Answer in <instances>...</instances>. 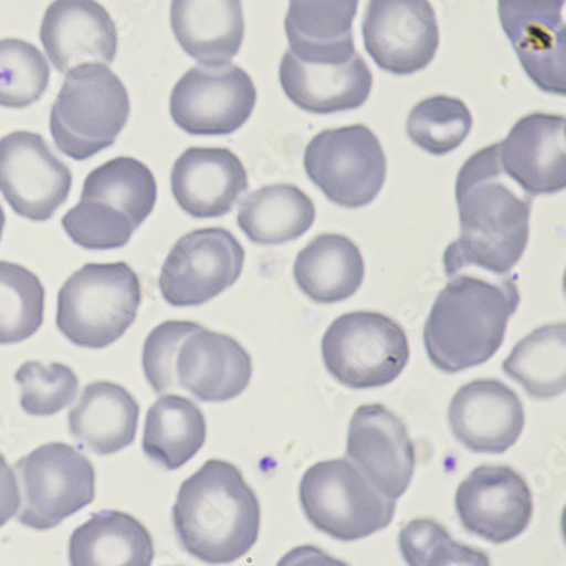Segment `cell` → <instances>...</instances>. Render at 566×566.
Instances as JSON below:
<instances>
[{
  "label": "cell",
  "mask_w": 566,
  "mask_h": 566,
  "mask_svg": "<svg viewBox=\"0 0 566 566\" xmlns=\"http://www.w3.org/2000/svg\"><path fill=\"white\" fill-rule=\"evenodd\" d=\"M461 235L446 249V276L479 269L505 276L530 242L531 196L505 176L499 144L468 158L457 177Z\"/></svg>",
  "instance_id": "6da1fadb"
},
{
  "label": "cell",
  "mask_w": 566,
  "mask_h": 566,
  "mask_svg": "<svg viewBox=\"0 0 566 566\" xmlns=\"http://www.w3.org/2000/svg\"><path fill=\"white\" fill-rule=\"evenodd\" d=\"M518 303L511 274L492 277L467 271L449 277L423 327L430 363L449 375L485 365L504 344Z\"/></svg>",
  "instance_id": "7a4b0ae2"
},
{
  "label": "cell",
  "mask_w": 566,
  "mask_h": 566,
  "mask_svg": "<svg viewBox=\"0 0 566 566\" xmlns=\"http://www.w3.org/2000/svg\"><path fill=\"white\" fill-rule=\"evenodd\" d=\"M172 521L192 558L224 565L254 548L261 504L235 464L210 460L180 485Z\"/></svg>",
  "instance_id": "3957f363"
},
{
  "label": "cell",
  "mask_w": 566,
  "mask_h": 566,
  "mask_svg": "<svg viewBox=\"0 0 566 566\" xmlns=\"http://www.w3.org/2000/svg\"><path fill=\"white\" fill-rule=\"evenodd\" d=\"M140 303V280L128 264H85L60 290L56 327L75 346L104 349L137 321Z\"/></svg>",
  "instance_id": "277c9868"
},
{
  "label": "cell",
  "mask_w": 566,
  "mask_h": 566,
  "mask_svg": "<svg viewBox=\"0 0 566 566\" xmlns=\"http://www.w3.org/2000/svg\"><path fill=\"white\" fill-rule=\"evenodd\" d=\"M129 116L125 84L101 63L66 72L50 115L56 147L74 160H87L115 144Z\"/></svg>",
  "instance_id": "5b68a950"
},
{
  "label": "cell",
  "mask_w": 566,
  "mask_h": 566,
  "mask_svg": "<svg viewBox=\"0 0 566 566\" xmlns=\"http://www.w3.org/2000/svg\"><path fill=\"white\" fill-rule=\"evenodd\" d=\"M300 502L315 530L344 543L390 526L397 507L349 460L310 467L300 482Z\"/></svg>",
  "instance_id": "8992f818"
},
{
  "label": "cell",
  "mask_w": 566,
  "mask_h": 566,
  "mask_svg": "<svg viewBox=\"0 0 566 566\" xmlns=\"http://www.w3.org/2000/svg\"><path fill=\"white\" fill-rule=\"evenodd\" d=\"M322 356L327 371L344 387H387L409 363V338L397 321L382 313H346L325 332Z\"/></svg>",
  "instance_id": "52a82bcc"
},
{
  "label": "cell",
  "mask_w": 566,
  "mask_h": 566,
  "mask_svg": "<svg viewBox=\"0 0 566 566\" xmlns=\"http://www.w3.org/2000/svg\"><path fill=\"white\" fill-rule=\"evenodd\" d=\"M19 523L36 531L60 526L66 517L93 504V463L65 442H50L19 460Z\"/></svg>",
  "instance_id": "ba28073f"
},
{
  "label": "cell",
  "mask_w": 566,
  "mask_h": 566,
  "mask_svg": "<svg viewBox=\"0 0 566 566\" xmlns=\"http://www.w3.org/2000/svg\"><path fill=\"white\" fill-rule=\"evenodd\" d=\"M306 176L328 201L343 208L368 207L387 177V157L365 125L318 133L303 157Z\"/></svg>",
  "instance_id": "9c48e42d"
},
{
  "label": "cell",
  "mask_w": 566,
  "mask_h": 566,
  "mask_svg": "<svg viewBox=\"0 0 566 566\" xmlns=\"http://www.w3.org/2000/svg\"><path fill=\"white\" fill-rule=\"evenodd\" d=\"M258 103L251 75L232 63L198 65L170 96V116L192 137H227L242 128Z\"/></svg>",
  "instance_id": "30bf717a"
},
{
  "label": "cell",
  "mask_w": 566,
  "mask_h": 566,
  "mask_svg": "<svg viewBox=\"0 0 566 566\" xmlns=\"http://www.w3.org/2000/svg\"><path fill=\"white\" fill-rule=\"evenodd\" d=\"M243 262L245 251L229 230H195L180 237L172 247L158 286L169 305H205L237 283Z\"/></svg>",
  "instance_id": "8fae6325"
},
{
  "label": "cell",
  "mask_w": 566,
  "mask_h": 566,
  "mask_svg": "<svg viewBox=\"0 0 566 566\" xmlns=\"http://www.w3.org/2000/svg\"><path fill=\"white\" fill-rule=\"evenodd\" d=\"M72 172L41 135L9 133L0 140V191L19 217L46 221L66 201Z\"/></svg>",
  "instance_id": "7c38bea8"
},
{
  "label": "cell",
  "mask_w": 566,
  "mask_h": 566,
  "mask_svg": "<svg viewBox=\"0 0 566 566\" xmlns=\"http://www.w3.org/2000/svg\"><path fill=\"white\" fill-rule=\"evenodd\" d=\"M461 526L492 545L521 536L534 514L533 492L523 474L504 464H482L460 483L454 496Z\"/></svg>",
  "instance_id": "4fadbf2b"
},
{
  "label": "cell",
  "mask_w": 566,
  "mask_h": 566,
  "mask_svg": "<svg viewBox=\"0 0 566 566\" xmlns=\"http://www.w3.org/2000/svg\"><path fill=\"white\" fill-rule=\"evenodd\" d=\"M363 36L381 71L416 74L438 53V18L429 0H369Z\"/></svg>",
  "instance_id": "5bb4252c"
},
{
  "label": "cell",
  "mask_w": 566,
  "mask_h": 566,
  "mask_svg": "<svg viewBox=\"0 0 566 566\" xmlns=\"http://www.w3.org/2000/svg\"><path fill=\"white\" fill-rule=\"evenodd\" d=\"M347 460L381 495L397 501L412 482L416 448L409 429L385 405H360L347 434Z\"/></svg>",
  "instance_id": "9a60e30c"
},
{
  "label": "cell",
  "mask_w": 566,
  "mask_h": 566,
  "mask_svg": "<svg viewBox=\"0 0 566 566\" xmlns=\"http://www.w3.org/2000/svg\"><path fill=\"white\" fill-rule=\"evenodd\" d=\"M565 0H499L505 36L534 84L545 93L566 94Z\"/></svg>",
  "instance_id": "2e32d148"
},
{
  "label": "cell",
  "mask_w": 566,
  "mask_h": 566,
  "mask_svg": "<svg viewBox=\"0 0 566 566\" xmlns=\"http://www.w3.org/2000/svg\"><path fill=\"white\" fill-rule=\"evenodd\" d=\"M452 434L471 452L502 454L523 434V401L499 379H474L449 405Z\"/></svg>",
  "instance_id": "e0dca14e"
},
{
  "label": "cell",
  "mask_w": 566,
  "mask_h": 566,
  "mask_svg": "<svg viewBox=\"0 0 566 566\" xmlns=\"http://www.w3.org/2000/svg\"><path fill=\"white\" fill-rule=\"evenodd\" d=\"M505 176L526 195H556L566 188L565 116L534 115L518 119L499 144Z\"/></svg>",
  "instance_id": "ac0fdd59"
},
{
  "label": "cell",
  "mask_w": 566,
  "mask_h": 566,
  "mask_svg": "<svg viewBox=\"0 0 566 566\" xmlns=\"http://www.w3.org/2000/svg\"><path fill=\"white\" fill-rule=\"evenodd\" d=\"M251 354L235 338L198 328L186 335L177 350L176 388L208 403H221L242 395L252 379Z\"/></svg>",
  "instance_id": "d6986e66"
},
{
  "label": "cell",
  "mask_w": 566,
  "mask_h": 566,
  "mask_svg": "<svg viewBox=\"0 0 566 566\" xmlns=\"http://www.w3.org/2000/svg\"><path fill=\"white\" fill-rule=\"evenodd\" d=\"M40 38L60 74L84 63L107 65L118 52L115 21L96 0H55L44 12Z\"/></svg>",
  "instance_id": "ffe728a7"
},
{
  "label": "cell",
  "mask_w": 566,
  "mask_h": 566,
  "mask_svg": "<svg viewBox=\"0 0 566 566\" xmlns=\"http://www.w3.org/2000/svg\"><path fill=\"white\" fill-rule=\"evenodd\" d=\"M280 82L287 99L313 115L357 109L373 88L371 71L359 53L343 62H306L287 50Z\"/></svg>",
  "instance_id": "44dd1931"
},
{
  "label": "cell",
  "mask_w": 566,
  "mask_h": 566,
  "mask_svg": "<svg viewBox=\"0 0 566 566\" xmlns=\"http://www.w3.org/2000/svg\"><path fill=\"white\" fill-rule=\"evenodd\" d=\"M170 188L182 211L192 218H220L249 188L242 160L229 148H188L177 158Z\"/></svg>",
  "instance_id": "7402d4cb"
},
{
  "label": "cell",
  "mask_w": 566,
  "mask_h": 566,
  "mask_svg": "<svg viewBox=\"0 0 566 566\" xmlns=\"http://www.w3.org/2000/svg\"><path fill=\"white\" fill-rule=\"evenodd\" d=\"M170 27L191 59L205 65L229 63L245 36L242 0H172Z\"/></svg>",
  "instance_id": "603a6c76"
},
{
  "label": "cell",
  "mask_w": 566,
  "mask_h": 566,
  "mask_svg": "<svg viewBox=\"0 0 566 566\" xmlns=\"http://www.w3.org/2000/svg\"><path fill=\"white\" fill-rule=\"evenodd\" d=\"M140 407L116 382H91L69 413V429L82 448L101 457L128 448L137 436Z\"/></svg>",
  "instance_id": "cb8c5ba5"
},
{
  "label": "cell",
  "mask_w": 566,
  "mask_h": 566,
  "mask_svg": "<svg viewBox=\"0 0 566 566\" xmlns=\"http://www.w3.org/2000/svg\"><path fill=\"white\" fill-rule=\"evenodd\" d=\"M359 0H290L284 28L290 52L306 62H343L356 52Z\"/></svg>",
  "instance_id": "d4e9b609"
},
{
  "label": "cell",
  "mask_w": 566,
  "mask_h": 566,
  "mask_svg": "<svg viewBox=\"0 0 566 566\" xmlns=\"http://www.w3.org/2000/svg\"><path fill=\"white\" fill-rule=\"evenodd\" d=\"M365 259L359 247L338 233L316 237L294 261V280L312 302H346L365 281Z\"/></svg>",
  "instance_id": "484cf974"
},
{
  "label": "cell",
  "mask_w": 566,
  "mask_h": 566,
  "mask_svg": "<svg viewBox=\"0 0 566 566\" xmlns=\"http://www.w3.org/2000/svg\"><path fill=\"white\" fill-rule=\"evenodd\" d=\"M154 539L147 527L119 511L91 515L71 536L69 562L74 566H150Z\"/></svg>",
  "instance_id": "4316f807"
},
{
  "label": "cell",
  "mask_w": 566,
  "mask_h": 566,
  "mask_svg": "<svg viewBox=\"0 0 566 566\" xmlns=\"http://www.w3.org/2000/svg\"><path fill=\"white\" fill-rule=\"evenodd\" d=\"M312 199L291 185L265 186L240 205V230L258 245H281L305 235L315 223Z\"/></svg>",
  "instance_id": "83f0119b"
},
{
  "label": "cell",
  "mask_w": 566,
  "mask_h": 566,
  "mask_svg": "<svg viewBox=\"0 0 566 566\" xmlns=\"http://www.w3.org/2000/svg\"><path fill=\"white\" fill-rule=\"evenodd\" d=\"M207 432L198 405L179 395H164L148 410L144 451L166 470H179L201 451Z\"/></svg>",
  "instance_id": "f1b7e54d"
},
{
  "label": "cell",
  "mask_w": 566,
  "mask_h": 566,
  "mask_svg": "<svg viewBox=\"0 0 566 566\" xmlns=\"http://www.w3.org/2000/svg\"><path fill=\"white\" fill-rule=\"evenodd\" d=\"M502 369L530 397H559L566 388L565 322L531 332L512 349Z\"/></svg>",
  "instance_id": "f546056e"
},
{
  "label": "cell",
  "mask_w": 566,
  "mask_h": 566,
  "mask_svg": "<svg viewBox=\"0 0 566 566\" xmlns=\"http://www.w3.org/2000/svg\"><path fill=\"white\" fill-rule=\"evenodd\" d=\"M81 201H93L125 214L140 227L157 202V180L137 158L118 157L88 174Z\"/></svg>",
  "instance_id": "4dcf8cb0"
},
{
  "label": "cell",
  "mask_w": 566,
  "mask_h": 566,
  "mask_svg": "<svg viewBox=\"0 0 566 566\" xmlns=\"http://www.w3.org/2000/svg\"><path fill=\"white\" fill-rule=\"evenodd\" d=\"M44 316V287L30 269L0 261V344L33 337Z\"/></svg>",
  "instance_id": "1f68e13d"
},
{
  "label": "cell",
  "mask_w": 566,
  "mask_h": 566,
  "mask_svg": "<svg viewBox=\"0 0 566 566\" xmlns=\"http://www.w3.org/2000/svg\"><path fill=\"white\" fill-rule=\"evenodd\" d=\"M473 118L463 101L432 96L413 107L407 119L410 140L430 155L457 150L470 135Z\"/></svg>",
  "instance_id": "d6a6232c"
},
{
  "label": "cell",
  "mask_w": 566,
  "mask_h": 566,
  "mask_svg": "<svg viewBox=\"0 0 566 566\" xmlns=\"http://www.w3.org/2000/svg\"><path fill=\"white\" fill-rule=\"evenodd\" d=\"M49 84V62L34 44L0 40V106L24 109L43 97Z\"/></svg>",
  "instance_id": "836d02e7"
},
{
  "label": "cell",
  "mask_w": 566,
  "mask_h": 566,
  "mask_svg": "<svg viewBox=\"0 0 566 566\" xmlns=\"http://www.w3.org/2000/svg\"><path fill=\"white\" fill-rule=\"evenodd\" d=\"M398 543L405 563L410 566H486L490 563L485 552L452 539L434 518H413L405 524Z\"/></svg>",
  "instance_id": "e575fe53"
},
{
  "label": "cell",
  "mask_w": 566,
  "mask_h": 566,
  "mask_svg": "<svg viewBox=\"0 0 566 566\" xmlns=\"http://www.w3.org/2000/svg\"><path fill=\"white\" fill-rule=\"evenodd\" d=\"M15 381L21 387L22 410L30 416H55L77 397V376L60 363L44 366L38 360H28L15 373Z\"/></svg>",
  "instance_id": "d590c367"
},
{
  "label": "cell",
  "mask_w": 566,
  "mask_h": 566,
  "mask_svg": "<svg viewBox=\"0 0 566 566\" xmlns=\"http://www.w3.org/2000/svg\"><path fill=\"white\" fill-rule=\"evenodd\" d=\"M62 227L72 242L88 251L122 249L137 230L125 214L93 201H81L66 211Z\"/></svg>",
  "instance_id": "8d00e7d4"
},
{
  "label": "cell",
  "mask_w": 566,
  "mask_h": 566,
  "mask_svg": "<svg viewBox=\"0 0 566 566\" xmlns=\"http://www.w3.org/2000/svg\"><path fill=\"white\" fill-rule=\"evenodd\" d=\"M199 324L186 321H169L155 327L148 334L144 347V371L155 394L166 395L176 388L177 350L186 335L191 334Z\"/></svg>",
  "instance_id": "74e56055"
},
{
  "label": "cell",
  "mask_w": 566,
  "mask_h": 566,
  "mask_svg": "<svg viewBox=\"0 0 566 566\" xmlns=\"http://www.w3.org/2000/svg\"><path fill=\"white\" fill-rule=\"evenodd\" d=\"M19 504H21V496H19L18 480L0 452V527L6 526L18 514Z\"/></svg>",
  "instance_id": "f35d334b"
},
{
  "label": "cell",
  "mask_w": 566,
  "mask_h": 566,
  "mask_svg": "<svg viewBox=\"0 0 566 566\" xmlns=\"http://www.w3.org/2000/svg\"><path fill=\"white\" fill-rule=\"evenodd\" d=\"M4 227H6V214H4V210H2V207H0V240H2V233H4Z\"/></svg>",
  "instance_id": "ab89813d"
}]
</instances>
